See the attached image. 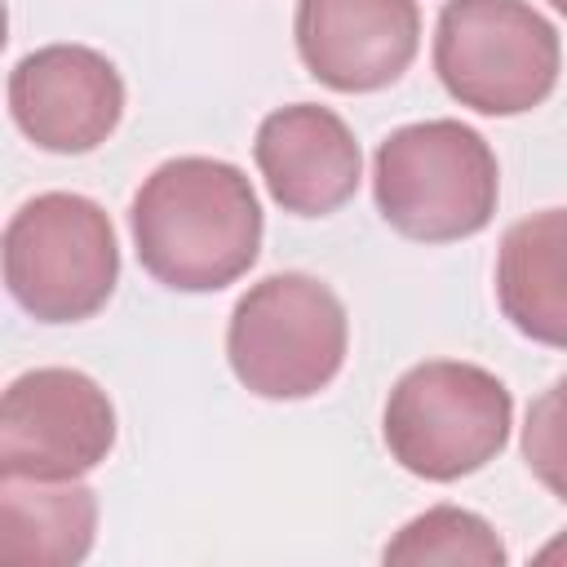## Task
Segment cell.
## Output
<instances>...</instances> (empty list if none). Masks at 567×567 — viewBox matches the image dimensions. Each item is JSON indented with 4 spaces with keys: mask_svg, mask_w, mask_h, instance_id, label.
Segmentation results:
<instances>
[{
    "mask_svg": "<svg viewBox=\"0 0 567 567\" xmlns=\"http://www.w3.org/2000/svg\"><path fill=\"white\" fill-rule=\"evenodd\" d=\"M536 563H567V536H558L545 549H536Z\"/></svg>",
    "mask_w": 567,
    "mask_h": 567,
    "instance_id": "15",
    "label": "cell"
},
{
    "mask_svg": "<svg viewBox=\"0 0 567 567\" xmlns=\"http://www.w3.org/2000/svg\"><path fill=\"white\" fill-rule=\"evenodd\" d=\"M514 425L505 381L478 363L430 359L408 368L381 416L390 456L430 483H456L501 456Z\"/></svg>",
    "mask_w": 567,
    "mask_h": 567,
    "instance_id": "3",
    "label": "cell"
},
{
    "mask_svg": "<svg viewBox=\"0 0 567 567\" xmlns=\"http://www.w3.org/2000/svg\"><path fill=\"white\" fill-rule=\"evenodd\" d=\"M115 447L106 390L75 368H35L9 381L0 403V474L71 483Z\"/></svg>",
    "mask_w": 567,
    "mask_h": 567,
    "instance_id": "7",
    "label": "cell"
},
{
    "mask_svg": "<svg viewBox=\"0 0 567 567\" xmlns=\"http://www.w3.org/2000/svg\"><path fill=\"white\" fill-rule=\"evenodd\" d=\"M549 4H554V9H558V13L567 18V0H549Z\"/></svg>",
    "mask_w": 567,
    "mask_h": 567,
    "instance_id": "16",
    "label": "cell"
},
{
    "mask_svg": "<svg viewBox=\"0 0 567 567\" xmlns=\"http://www.w3.org/2000/svg\"><path fill=\"white\" fill-rule=\"evenodd\" d=\"M496 301L523 337L567 350V208L532 213L505 230Z\"/></svg>",
    "mask_w": 567,
    "mask_h": 567,
    "instance_id": "11",
    "label": "cell"
},
{
    "mask_svg": "<svg viewBox=\"0 0 567 567\" xmlns=\"http://www.w3.org/2000/svg\"><path fill=\"white\" fill-rule=\"evenodd\" d=\"M13 124L53 155L102 146L124 115V80L115 62L89 44H44L9 75Z\"/></svg>",
    "mask_w": 567,
    "mask_h": 567,
    "instance_id": "8",
    "label": "cell"
},
{
    "mask_svg": "<svg viewBox=\"0 0 567 567\" xmlns=\"http://www.w3.org/2000/svg\"><path fill=\"white\" fill-rule=\"evenodd\" d=\"M385 563H465V567H501L509 554L487 518L461 505H434L399 527V536L381 549Z\"/></svg>",
    "mask_w": 567,
    "mask_h": 567,
    "instance_id": "13",
    "label": "cell"
},
{
    "mask_svg": "<svg viewBox=\"0 0 567 567\" xmlns=\"http://www.w3.org/2000/svg\"><path fill=\"white\" fill-rule=\"evenodd\" d=\"M252 159L266 177L270 199L297 217L337 213L363 177V155L350 124L319 102L270 111L257 128Z\"/></svg>",
    "mask_w": 567,
    "mask_h": 567,
    "instance_id": "10",
    "label": "cell"
},
{
    "mask_svg": "<svg viewBox=\"0 0 567 567\" xmlns=\"http://www.w3.org/2000/svg\"><path fill=\"white\" fill-rule=\"evenodd\" d=\"M97 501L84 483H40L0 474V558L27 567H71L93 549Z\"/></svg>",
    "mask_w": 567,
    "mask_h": 567,
    "instance_id": "12",
    "label": "cell"
},
{
    "mask_svg": "<svg viewBox=\"0 0 567 567\" xmlns=\"http://www.w3.org/2000/svg\"><path fill=\"white\" fill-rule=\"evenodd\" d=\"M372 195L399 235L452 244L492 221L501 173L478 128L461 120H421L394 128L377 146Z\"/></svg>",
    "mask_w": 567,
    "mask_h": 567,
    "instance_id": "2",
    "label": "cell"
},
{
    "mask_svg": "<svg viewBox=\"0 0 567 567\" xmlns=\"http://www.w3.org/2000/svg\"><path fill=\"white\" fill-rule=\"evenodd\" d=\"M350 323L341 297L315 275L284 270L252 284L226 328V359L261 399H310L346 363Z\"/></svg>",
    "mask_w": 567,
    "mask_h": 567,
    "instance_id": "5",
    "label": "cell"
},
{
    "mask_svg": "<svg viewBox=\"0 0 567 567\" xmlns=\"http://www.w3.org/2000/svg\"><path fill=\"white\" fill-rule=\"evenodd\" d=\"M120 279V244L102 204L75 190L27 199L4 226V284L40 323L97 315Z\"/></svg>",
    "mask_w": 567,
    "mask_h": 567,
    "instance_id": "4",
    "label": "cell"
},
{
    "mask_svg": "<svg viewBox=\"0 0 567 567\" xmlns=\"http://www.w3.org/2000/svg\"><path fill=\"white\" fill-rule=\"evenodd\" d=\"M434 71L461 106L523 115L554 93L563 44L527 0H447L434 27Z\"/></svg>",
    "mask_w": 567,
    "mask_h": 567,
    "instance_id": "6",
    "label": "cell"
},
{
    "mask_svg": "<svg viewBox=\"0 0 567 567\" xmlns=\"http://www.w3.org/2000/svg\"><path fill=\"white\" fill-rule=\"evenodd\" d=\"M523 461L558 501H567V377L532 399L523 425Z\"/></svg>",
    "mask_w": 567,
    "mask_h": 567,
    "instance_id": "14",
    "label": "cell"
},
{
    "mask_svg": "<svg viewBox=\"0 0 567 567\" xmlns=\"http://www.w3.org/2000/svg\"><path fill=\"white\" fill-rule=\"evenodd\" d=\"M297 53L337 93L394 84L421 44L416 0H297Z\"/></svg>",
    "mask_w": 567,
    "mask_h": 567,
    "instance_id": "9",
    "label": "cell"
},
{
    "mask_svg": "<svg viewBox=\"0 0 567 567\" xmlns=\"http://www.w3.org/2000/svg\"><path fill=\"white\" fill-rule=\"evenodd\" d=\"M142 270L177 292H217L248 275L261 248L252 182L213 155L164 159L128 208Z\"/></svg>",
    "mask_w": 567,
    "mask_h": 567,
    "instance_id": "1",
    "label": "cell"
}]
</instances>
